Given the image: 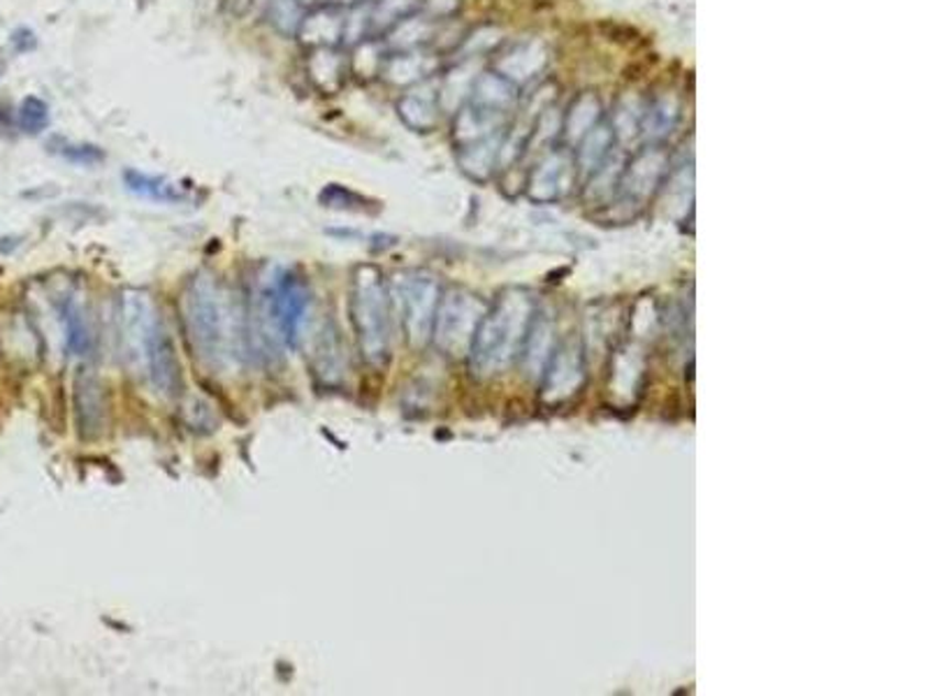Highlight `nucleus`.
<instances>
[{
    "label": "nucleus",
    "instance_id": "0eeeda50",
    "mask_svg": "<svg viewBox=\"0 0 928 696\" xmlns=\"http://www.w3.org/2000/svg\"><path fill=\"white\" fill-rule=\"evenodd\" d=\"M75 407H77V423L84 437H96L104 430L108 420V407H104V393L98 376L81 374L75 386Z\"/></svg>",
    "mask_w": 928,
    "mask_h": 696
},
{
    "label": "nucleus",
    "instance_id": "1a4fd4ad",
    "mask_svg": "<svg viewBox=\"0 0 928 696\" xmlns=\"http://www.w3.org/2000/svg\"><path fill=\"white\" fill-rule=\"evenodd\" d=\"M121 179L131 194L146 198V200L165 202V205H179V202L191 200V194H188L184 186H179L170 179H165V177L144 175V173H137V170H125L121 175Z\"/></svg>",
    "mask_w": 928,
    "mask_h": 696
},
{
    "label": "nucleus",
    "instance_id": "2eb2a0df",
    "mask_svg": "<svg viewBox=\"0 0 928 696\" xmlns=\"http://www.w3.org/2000/svg\"><path fill=\"white\" fill-rule=\"evenodd\" d=\"M372 24V16L369 12L357 5L351 10H344V31H342V45L346 47H355L357 42H363L367 35V29Z\"/></svg>",
    "mask_w": 928,
    "mask_h": 696
},
{
    "label": "nucleus",
    "instance_id": "423d86ee",
    "mask_svg": "<svg viewBox=\"0 0 928 696\" xmlns=\"http://www.w3.org/2000/svg\"><path fill=\"white\" fill-rule=\"evenodd\" d=\"M349 56L336 47L311 49L307 56V77L316 89L325 96H334L344 89L349 79Z\"/></svg>",
    "mask_w": 928,
    "mask_h": 696
},
{
    "label": "nucleus",
    "instance_id": "4468645a",
    "mask_svg": "<svg viewBox=\"0 0 928 696\" xmlns=\"http://www.w3.org/2000/svg\"><path fill=\"white\" fill-rule=\"evenodd\" d=\"M399 298L405 300V313H407V321L411 332H418L426 323V298H428V290L423 284H405L402 292H399Z\"/></svg>",
    "mask_w": 928,
    "mask_h": 696
},
{
    "label": "nucleus",
    "instance_id": "f3484780",
    "mask_svg": "<svg viewBox=\"0 0 928 696\" xmlns=\"http://www.w3.org/2000/svg\"><path fill=\"white\" fill-rule=\"evenodd\" d=\"M365 0H328L325 5H332V8H340V10H351V8H357V5H363Z\"/></svg>",
    "mask_w": 928,
    "mask_h": 696
},
{
    "label": "nucleus",
    "instance_id": "39448f33",
    "mask_svg": "<svg viewBox=\"0 0 928 696\" xmlns=\"http://www.w3.org/2000/svg\"><path fill=\"white\" fill-rule=\"evenodd\" d=\"M344 31V10L332 5H319L305 12L298 37L305 47H340Z\"/></svg>",
    "mask_w": 928,
    "mask_h": 696
},
{
    "label": "nucleus",
    "instance_id": "a211bd4d",
    "mask_svg": "<svg viewBox=\"0 0 928 696\" xmlns=\"http://www.w3.org/2000/svg\"><path fill=\"white\" fill-rule=\"evenodd\" d=\"M300 3H302V8H305V10H311V8H319V5H325V3H328V0H300Z\"/></svg>",
    "mask_w": 928,
    "mask_h": 696
},
{
    "label": "nucleus",
    "instance_id": "9d476101",
    "mask_svg": "<svg viewBox=\"0 0 928 696\" xmlns=\"http://www.w3.org/2000/svg\"><path fill=\"white\" fill-rule=\"evenodd\" d=\"M316 374H321L325 378V384H336L342 382V374H344V351H342V340H340V332L334 328H325L323 336H321V344L316 349Z\"/></svg>",
    "mask_w": 928,
    "mask_h": 696
},
{
    "label": "nucleus",
    "instance_id": "f257e3e1",
    "mask_svg": "<svg viewBox=\"0 0 928 696\" xmlns=\"http://www.w3.org/2000/svg\"><path fill=\"white\" fill-rule=\"evenodd\" d=\"M184 325L200 361L219 372L235 367L244 355V321L230 290L212 274H198L184 292Z\"/></svg>",
    "mask_w": 928,
    "mask_h": 696
},
{
    "label": "nucleus",
    "instance_id": "20e7f679",
    "mask_svg": "<svg viewBox=\"0 0 928 696\" xmlns=\"http://www.w3.org/2000/svg\"><path fill=\"white\" fill-rule=\"evenodd\" d=\"M144 374L150 376V382L154 384V388L161 395H165V397L179 395V390H181V365L177 361V351H175L170 334H167L163 323L154 334L150 351H146Z\"/></svg>",
    "mask_w": 928,
    "mask_h": 696
},
{
    "label": "nucleus",
    "instance_id": "dca6fc26",
    "mask_svg": "<svg viewBox=\"0 0 928 696\" xmlns=\"http://www.w3.org/2000/svg\"><path fill=\"white\" fill-rule=\"evenodd\" d=\"M60 154L73 163H79V165H98V163L104 161V154L98 150V146H91V144L63 146Z\"/></svg>",
    "mask_w": 928,
    "mask_h": 696
},
{
    "label": "nucleus",
    "instance_id": "6e6552de",
    "mask_svg": "<svg viewBox=\"0 0 928 696\" xmlns=\"http://www.w3.org/2000/svg\"><path fill=\"white\" fill-rule=\"evenodd\" d=\"M63 332H66V349L73 355H89L93 349V323L84 302L75 292L66 295V300L58 307Z\"/></svg>",
    "mask_w": 928,
    "mask_h": 696
},
{
    "label": "nucleus",
    "instance_id": "ddd939ff",
    "mask_svg": "<svg viewBox=\"0 0 928 696\" xmlns=\"http://www.w3.org/2000/svg\"><path fill=\"white\" fill-rule=\"evenodd\" d=\"M49 125V108L35 96L26 98L19 108V129L29 135H40Z\"/></svg>",
    "mask_w": 928,
    "mask_h": 696
},
{
    "label": "nucleus",
    "instance_id": "f03ea898",
    "mask_svg": "<svg viewBox=\"0 0 928 696\" xmlns=\"http://www.w3.org/2000/svg\"><path fill=\"white\" fill-rule=\"evenodd\" d=\"M351 319L365 361L369 365H384L390 344L388 309L382 277L374 267H361L355 272Z\"/></svg>",
    "mask_w": 928,
    "mask_h": 696
},
{
    "label": "nucleus",
    "instance_id": "f8f14e48",
    "mask_svg": "<svg viewBox=\"0 0 928 696\" xmlns=\"http://www.w3.org/2000/svg\"><path fill=\"white\" fill-rule=\"evenodd\" d=\"M382 68H384V60H382V56L376 54L374 42L363 40V42H357L355 47H351V56H349V73L351 75L369 79Z\"/></svg>",
    "mask_w": 928,
    "mask_h": 696
},
{
    "label": "nucleus",
    "instance_id": "7ed1b4c3",
    "mask_svg": "<svg viewBox=\"0 0 928 696\" xmlns=\"http://www.w3.org/2000/svg\"><path fill=\"white\" fill-rule=\"evenodd\" d=\"M117 323L125 361L135 369H144L146 351H150L154 334L161 328L152 295L137 288L123 290L119 298Z\"/></svg>",
    "mask_w": 928,
    "mask_h": 696
},
{
    "label": "nucleus",
    "instance_id": "9b49d317",
    "mask_svg": "<svg viewBox=\"0 0 928 696\" xmlns=\"http://www.w3.org/2000/svg\"><path fill=\"white\" fill-rule=\"evenodd\" d=\"M305 8L300 0H269L267 21L269 26L284 37H295L300 31Z\"/></svg>",
    "mask_w": 928,
    "mask_h": 696
}]
</instances>
